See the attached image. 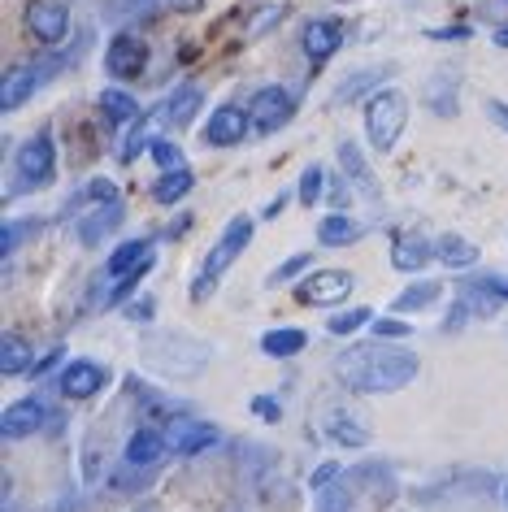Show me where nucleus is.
<instances>
[{
  "mask_svg": "<svg viewBox=\"0 0 508 512\" xmlns=\"http://www.w3.org/2000/svg\"><path fill=\"white\" fill-rule=\"evenodd\" d=\"M495 44H500V48H508V27H504L500 35H495Z\"/></svg>",
  "mask_w": 508,
  "mask_h": 512,
  "instance_id": "c03bdc74",
  "label": "nucleus"
},
{
  "mask_svg": "<svg viewBox=\"0 0 508 512\" xmlns=\"http://www.w3.org/2000/svg\"><path fill=\"white\" fill-rule=\"evenodd\" d=\"M339 161H344V170L352 174V183L374 196V174H370V165L361 161V148L357 144H339Z\"/></svg>",
  "mask_w": 508,
  "mask_h": 512,
  "instance_id": "b1692460",
  "label": "nucleus"
},
{
  "mask_svg": "<svg viewBox=\"0 0 508 512\" xmlns=\"http://www.w3.org/2000/svg\"><path fill=\"white\" fill-rule=\"evenodd\" d=\"M317 512H352V495L348 491H322V504Z\"/></svg>",
  "mask_w": 508,
  "mask_h": 512,
  "instance_id": "72a5a7b5",
  "label": "nucleus"
},
{
  "mask_svg": "<svg viewBox=\"0 0 508 512\" xmlns=\"http://www.w3.org/2000/svg\"><path fill=\"white\" fill-rule=\"evenodd\" d=\"M300 270H309V256H291V261L287 265H278V270H274V283H287V278H296Z\"/></svg>",
  "mask_w": 508,
  "mask_h": 512,
  "instance_id": "f704fd0d",
  "label": "nucleus"
},
{
  "mask_svg": "<svg viewBox=\"0 0 508 512\" xmlns=\"http://www.w3.org/2000/svg\"><path fill=\"white\" fill-rule=\"evenodd\" d=\"M291 92L287 87H261L257 96H252V105H248V118H252V131H261V135H270L278 131V126H287L291 122Z\"/></svg>",
  "mask_w": 508,
  "mask_h": 512,
  "instance_id": "20e7f679",
  "label": "nucleus"
},
{
  "mask_svg": "<svg viewBox=\"0 0 508 512\" xmlns=\"http://www.w3.org/2000/svg\"><path fill=\"white\" fill-rule=\"evenodd\" d=\"M213 439H218V430H213V426H192V434L179 439V456H196L200 447H209Z\"/></svg>",
  "mask_w": 508,
  "mask_h": 512,
  "instance_id": "7c9ffc66",
  "label": "nucleus"
},
{
  "mask_svg": "<svg viewBox=\"0 0 508 512\" xmlns=\"http://www.w3.org/2000/svg\"><path fill=\"white\" fill-rule=\"evenodd\" d=\"M335 473H339V465H322V469L313 473V486H317V491H322V486H326L330 478H335Z\"/></svg>",
  "mask_w": 508,
  "mask_h": 512,
  "instance_id": "58836bf2",
  "label": "nucleus"
},
{
  "mask_svg": "<svg viewBox=\"0 0 508 512\" xmlns=\"http://www.w3.org/2000/svg\"><path fill=\"white\" fill-rule=\"evenodd\" d=\"M248 239H252V217H235V222L222 230V239L213 243V252H209V261H205V274H200V283L192 287V296H196V300H205V296H209L213 283H218V274L235 261L239 252L248 248Z\"/></svg>",
  "mask_w": 508,
  "mask_h": 512,
  "instance_id": "7ed1b4c3",
  "label": "nucleus"
},
{
  "mask_svg": "<svg viewBox=\"0 0 508 512\" xmlns=\"http://www.w3.org/2000/svg\"><path fill=\"white\" fill-rule=\"evenodd\" d=\"M339 44H344V27H339V22L322 18V22H309V27H304V53H309V61L335 57Z\"/></svg>",
  "mask_w": 508,
  "mask_h": 512,
  "instance_id": "9b49d317",
  "label": "nucleus"
},
{
  "mask_svg": "<svg viewBox=\"0 0 508 512\" xmlns=\"http://www.w3.org/2000/svg\"><path fill=\"white\" fill-rule=\"evenodd\" d=\"M252 131V118L239 105H222L213 109V118L205 126V144L213 148H231V144H244V135Z\"/></svg>",
  "mask_w": 508,
  "mask_h": 512,
  "instance_id": "6e6552de",
  "label": "nucleus"
},
{
  "mask_svg": "<svg viewBox=\"0 0 508 512\" xmlns=\"http://www.w3.org/2000/svg\"><path fill=\"white\" fill-rule=\"evenodd\" d=\"M413 326H404L400 317H374V335L378 339H409Z\"/></svg>",
  "mask_w": 508,
  "mask_h": 512,
  "instance_id": "2f4dec72",
  "label": "nucleus"
},
{
  "mask_svg": "<svg viewBox=\"0 0 508 512\" xmlns=\"http://www.w3.org/2000/svg\"><path fill=\"white\" fill-rule=\"evenodd\" d=\"M357 235H361V226L344 213H330V217H322V226H317V239H322L326 248H348Z\"/></svg>",
  "mask_w": 508,
  "mask_h": 512,
  "instance_id": "6ab92c4d",
  "label": "nucleus"
},
{
  "mask_svg": "<svg viewBox=\"0 0 508 512\" xmlns=\"http://www.w3.org/2000/svg\"><path fill=\"white\" fill-rule=\"evenodd\" d=\"M283 14H287L283 5H265L261 14L248 22V35H265V27H274V22H283Z\"/></svg>",
  "mask_w": 508,
  "mask_h": 512,
  "instance_id": "473e14b6",
  "label": "nucleus"
},
{
  "mask_svg": "<svg viewBox=\"0 0 508 512\" xmlns=\"http://www.w3.org/2000/svg\"><path fill=\"white\" fill-rule=\"evenodd\" d=\"M330 439L348 443V447H365V443H370V434H365L357 421H348L344 413H335V417H330Z\"/></svg>",
  "mask_w": 508,
  "mask_h": 512,
  "instance_id": "a878e982",
  "label": "nucleus"
},
{
  "mask_svg": "<svg viewBox=\"0 0 508 512\" xmlns=\"http://www.w3.org/2000/svg\"><path fill=\"white\" fill-rule=\"evenodd\" d=\"M196 109H200V92L196 87H183L179 96L170 100V105H165V122H174V126H187L196 118Z\"/></svg>",
  "mask_w": 508,
  "mask_h": 512,
  "instance_id": "393cba45",
  "label": "nucleus"
},
{
  "mask_svg": "<svg viewBox=\"0 0 508 512\" xmlns=\"http://www.w3.org/2000/svg\"><path fill=\"white\" fill-rule=\"evenodd\" d=\"M126 5H139V9H144V5H152V0H126Z\"/></svg>",
  "mask_w": 508,
  "mask_h": 512,
  "instance_id": "a18cd8bd",
  "label": "nucleus"
},
{
  "mask_svg": "<svg viewBox=\"0 0 508 512\" xmlns=\"http://www.w3.org/2000/svg\"><path fill=\"white\" fill-rule=\"evenodd\" d=\"M161 452H165V439L157 430H135L131 434V443H126V465H157L161 460Z\"/></svg>",
  "mask_w": 508,
  "mask_h": 512,
  "instance_id": "dca6fc26",
  "label": "nucleus"
},
{
  "mask_svg": "<svg viewBox=\"0 0 508 512\" xmlns=\"http://www.w3.org/2000/svg\"><path fill=\"white\" fill-rule=\"evenodd\" d=\"M27 27H31V35L40 44H61L66 40V31H70V18H66V9H61L57 0H35V5L27 9Z\"/></svg>",
  "mask_w": 508,
  "mask_h": 512,
  "instance_id": "1a4fd4ad",
  "label": "nucleus"
},
{
  "mask_svg": "<svg viewBox=\"0 0 508 512\" xmlns=\"http://www.w3.org/2000/svg\"><path fill=\"white\" fill-rule=\"evenodd\" d=\"M257 413H261L265 421H278V404H274V400H257Z\"/></svg>",
  "mask_w": 508,
  "mask_h": 512,
  "instance_id": "a19ab883",
  "label": "nucleus"
},
{
  "mask_svg": "<svg viewBox=\"0 0 508 512\" xmlns=\"http://www.w3.org/2000/svg\"><path fill=\"white\" fill-rule=\"evenodd\" d=\"M187 191H192V174L187 170H165L157 178V187H152V200L157 204H179Z\"/></svg>",
  "mask_w": 508,
  "mask_h": 512,
  "instance_id": "412c9836",
  "label": "nucleus"
},
{
  "mask_svg": "<svg viewBox=\"0 0 508 512\" xmlns=\"http://www.w3.org/2000/svg\"><path fill=\"white\" fill-rule=\"evenodd\" d=\"M105 66H109L113 79H139L144 66H148V44L139 40V35H131V31L113 35V44L105 53Z\"/></svg>",
  "mask_w": 508,
  "mask_h": 512,
  "instance_id": "39448f33",
  "label": "nucleus"
},
{
  "mask_svg": "<svg viewBox=\"0 0 508 512\" xmlns=\"http://www.w3.org/2000/svg\"><path fill=\"white\" fill-rule=\"evenodd\" d=\"M35 361V352L22 343L18 335H5L0 339V374H9V378H18V374H27Z\"/></svg>",
  "mask_w": 508,
  "mask_h": 512,
  "instance_id": "a211bd4d",
  "label": "nucleus"
},
{
  "mask_svg": "<svg viewBox=\"0 0 508 512\" xmlns=\"http://www.w3.org/2000/svg\"><path fill=\"white\" fill-rule=\"evenodd\" d=\"M435 300H439V283H417V287H409L396 300V309L400 313H413V309H426V304H435Z\"/></svg>",
  "mask_w": 508,
  "mask_h": 512,
  "instance_id": "bb28decb",
  "label": "nucleus"
},
{
  "mask_svg": "<svg viewBox=\"0 0 508 512\" xmlns=\"http://www.w3.org/2000/svg\"><path fill=\"white\" fill-rule=\"evenodd\" d=\"M118 222H122V209H118V204H109V209H96L92 217H87L79 235H83L87 248H92V243H100V235H109V230L118 226Z\"/></svg>",
  "mask_w": 508,
  "mask_h": 512,
  "instance_id": "5701e85b",
  "label": "nucleus"
},
{
  "mask_svg": "<svg viewBox=\"0 0 508 512\" xmlns=\"http://www.w3.org/2000/svg\"><path fill=\"white\" fill-rule=\"evenodd\" d=\"M339 378L365 395H387V391L409 387L417 378V356L391 352V348H383V339H378V348H352L339 356Z\"/></svg>",
  "mask_w": 508,
  "mask_h": 512,
  "instance_id": "f257e3e1",
  "label": "nucleus"
},
{
  "mask_svg": "<svg viewBox=\"0 0 508 512\" xmlns=\"http://www.w3.org/2000/svg\"><path fill=\"white\" fill-rule=\"evenodd\" d=\"M304 343H309V335H304V330H270V335L261 339V348L270 352V356H278V361H283V356L304 352Z\"/></svg>",
  "mask_w": 508,
  "mask_h": 512,
  "instance_id": "4be33fe9",
  "label": "nucleus"
},
{
  "mask_svg": "<svg viewBox=\"0 0 508 512\" xmlns=\"http://www.w3.org/2000/svg\"><path fill=\"white\" fill-rule=\"evenodd\" d=\"M14 248H18V226L5 222V230H0V256H9Z\"/></svg>",
  "mask_w": 508,
  "mask_h": 512,
  "instance_id": "c9c22d12",
  "label": "nucleus"
},
{
  "mask_svg": "<svg viewBox=\"0 0 508 512\" xmlns=\"http://www.w3.org/2000/svg\"><path fill=\"white\" fill-rule=\"evenodd\" d=\"M44 426V404L40 400H18L5 408V417H0V434L5 439H22V434L40 430Z\"/></svg>",
  "mask_w": 508,
  "mask_h": 512,
  "instance_id": "f8f14e48",
  "label": "nucleus"
},
{
  "mask_svg": "<svg viewBox=\"0 0 508 512\" xmlns=\"http://www.w3.org/2000/svg\"><path fill=\"white\" fill-rule=\"evenodd\" d=\"M18 174L27 187H44L53 178V135L40 131L35 139H27L18 152Z\"/></svg>",
  "mask_w": 508,
  "mask_h": 512,
  "instance_id": "423d86ee",
  "label": "nucleus"
},
{
  "mask_svg": "<svg viewBox=\"0 0 508 512\" xmlns=\"http://www.w3.org/2000/svg\"><path fill=\"white\" fill-rule=\"evenodd\" d=\"M152 161H157L161 170H187V165H183V148L170 144V139H152Z\"/></svg>",
  "mask_w": 508,
  "mask_h": 512,
  "instance_id": "c85d7f7f",
  "label": "nucleus"
},
{
  "mask_svg": "<svg viewBox=\"0 0 508 512\" xmlns=\"http://www.w3.org/2000/svg\"><path fill=\"white\" fill-rule=\"evenodd\" d=\"M87 196H92V200H113V196H118V191H113L109 178H96V183L87 187Z\"/></svg>",
  "mask_w": 508,
  "mask_h": 512,
  "instance_id": "e433bc0d",
  "label": "nucleus"
},
{
  "mask_svg": "<svg viewBox=\"0 0 508 512\" xmlns=\"http://www.w3.org/2000/svg\"><path fill=\"white\" fill-rule=\"evenodd\" d=\"M35 87H40V74H35L31 66H14V70H5V79H0V109L5 113H14L22 100H27Z\"/></svg>",
  "mask_w": 508,
  "mask_h": 512,
  "instance_id": "4468645a",
  "label": "nucleus"
},
{
  "mask_svg": "<svg viewBox=\"0 0 508 512\" xmlns=\"http://www.w3.org/2000/svg\"><path fill=\"white\" fill-rule=\"evenodd\" d=\"M487 113L495 118V126H504V131H508V105H504V100H487Z\"/></svg>",
  "mask_w": 508,
  "mask_h": 512,
  "instance_id": "4c0bfd02",
  "label": "nucleus"
},
{
  "mask_svg": "<svg viewBox=\"0 0 508 512\" xmlns=\"http://www.w3.org/2000/svg\"><path fill=\"white\" fill-rule=\"evenodd\" d=\"M148 265H152V243L148 239H131V243H122V248L109 256V278H135V274H144Z\"/></svg>",
  "mask_w": 508,
  "mask_h": 512,
  "instance_id": "ddd939ff",
  "label": "nucleus"
},
{
  "mask_svg": "<svg viewBox=\"0 0 508 512\" xmlns=\"http://www.w3.org/2000/svg\"><path fill=\"white\" fill-rule=\"evenodd\" d=\"M365 322H374L370 309H348V313H335L326 326H330V335H352V330H361Z\"/></svg>",
  "mask_w": 508,
  "mask_h": 512,
  "instance_id": "cd10ccee",
  "label": "nucleus"
},
{
  "mask_svg": "<svg viewBox=\"0 0 508 512\" xmlns=\"http://www.w3.org/2000/svg\"><path fill=\"white\" fill-rule=\"evenodd\" d=\"M491 287H495V291H500V296L508 300V278H495V283H491Z\"/></svg>",
  "mask_w": 508,
  "mask_h": 512,
  "instance_id": "37998d69",
  "label": "nucleus"
},
{
  "mask_svg": "<svg viewBox=\"0 0 508 512\" xmlns=\"http://www.w3.org/2000/svg\"><path fill=\"white\" fill-rule=\"evenodd\" d=\"M348 291H352V274L348 270H317L309 274L300 283V300L304 304H339V300H348Z\"/></svg>",
  "mask_w": 508,
  "mask_h": 512,
  "instance_id": "0eeeda50",
  "label": "nucleus"
},
{
  "mask_svg": "<svg viewBox=\"0 0 508 512\" xmlns=\"http://www.w3.org/2000/svg\"><path fill=\"white\" fill-rule=\"evenodd\" d=\"M404 122H409V100H404V92L387 87V92L370 96V105H365V135H370V144L378 152L396 148V139L404 135Z\"/></svg>",
  "mask_w": 508,
  "mask_h": 512,
  "instance_id": "f03ea898",
  "label": "nucleus"
},
{
  "mask_svg": "<svg viewBox=\"0 0 508 512\" xmlns=\"http://www.w3.org/2000/svg\"><path fill=\"white\" fill-rule=\"evenodd\" d=\"M105 382H109V374L96 361H70L66 374H61V391H66L70 400H87V395H96Z\"/></svg>",
  "mask_w": 508,
  "mask_h": 512,
  "instance_id": "9d476101",
  "label": "nucleus"
},
{
  "mask_svg": "<svg viewBox=\"0 0 508 512\" xmlns=\"http://www.w3.org/2000/svg\"><path fill=\"white\" fill-rule=\"evenodd\" d=\"M283 204H287V196H278V200L270 204V209H265V217H278V213H283Z\"/></svg>",
  "mask_w": 508,
  "mask_h": 512,
  "instance_id": "79ce46f5",
  "label": "nucleus"
},
{
  "mask_svg": "<svg viewBox=\"0 0 508 512\" xmlns=\"http://www.w3.org/2000/svg\"><path fill=\"white\" fill-rule=\"evenodd\" d=\"M435 256L448 265V270H469V265L478 261V248L469 239H461V235H443L435 243Z\"/></svg>",
  "mask_w": 508,
  "mask_h": 512,
  "instance_id": "f3484780",
  "label": "nucleus"
},
{
  "mask_svg": "<svg viewBox=\"0 0 508 512\" xmlns=\"http://www.w3.org/2000/svg\"><path fill=\"white\" fill-rule=\"evenodd\" d=\"M322 183H326V174H322V165H309V170H304V178H300V204H313L322 200Z\"/></svg>",
  "mask_w": 508,
  "mask_h": 512,
  "instance_id": "c756f323",
  "label": "nucleus"
},
{
  "mask_svg": "<svg viewBox=\"0 0 508 512\" xmlns=\"http://www.w3.org/2000/svg\"><path fill=\"white\" fill-rule=\"evenodd\" d=\"M200 5H205V0H170V9H179V14H196Z\"/></svg>",
  "mask_w": 508,
  "mask_h": 512,
  "instance_id": "ea45409f",
  "label": "nucleus"
},
{
  "mask_svg": "<svg viewBox=\"0 0 508 512\" xmlns=\"http://www.w3.org/2000/svg\"><path fill=\"white\" fill-rule=\"evenodd\" d=\"M430 256H435V248H430L422 235H400L396 243H391V265L404 270V274H417Z\"/></svg>",
  "mask_w": 508,
  "mask_h": 512,
  "instance_id": "2eb2a0df",
  "label": "nucleus"
},
{
  "mask_svg": "<svg viewBox=\"0 0 508 512\" xmlns=\"http://www.w3.org/2000/svg\"><path fill=\"white\" fill-rule=\"evenodd\" d=\"M100 113H105L113 126L135 122V118H139V100H135V96H126V92H118V87H109V92L100 96Z\"/></svg>",
  "mask_w": 508,
  "mask_h": 512,
  "instance_id": "aec40b11",
  "label": "nucleus"
}]
</instances>
